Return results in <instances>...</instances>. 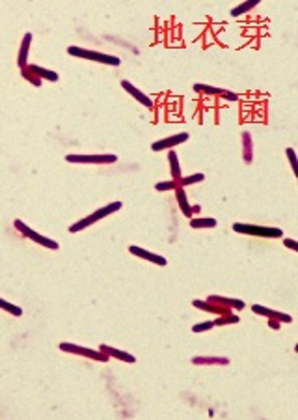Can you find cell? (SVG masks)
Wrapping results in <instances>:
<instances>
[{
  "mask_svg": "<svg viewBox=\"0 0 298 420\" xmlns=\"http://www.w3.org/2000/svg\"><path fill=\"white\" fill-rule=\"evenodd\" d=\"M67 53H69L71 56H76V58H84V60L99 62V64H106V66H119V64H121V60H119L118 56L104 55V53H97V51L84 49V47H75V45L67 47Z\"/></svg>",
  "mask_w": 298,
  "mask_h": 420,
  "instance_id": "2",
  "label": "cell"
},
{
  "mask_svg": "<svg viewBox=\"0 0 298 420\" xmlns=\"http://www.w3.org/2000/svg\"><path fill=\"white\" fill-rule=\"evenodd\" d=\"M121 86H123V90H127V92H129V95H132L136 101H140L144 107H149V109L153 107V99L149 97V95H146V93L142 92V90H138L134 84H130L129 81H123V82H121Z\"/></svg>",
  "mask_w": 298,
  "mask_h": 420,
  "instance_id": "11",
  "label": "cell"
},
{
  "mask_svg": "<svg viewBox=\"0 0 298 420\" xmlns=\"http://www.w3.org/2000/svg\"><path fill=\"white\" fill-rule=\"evenodd\" d=\"M192 305H194L196 308H200V310H207V312H211V314H216V316H226V314H229L228 306L216 305V303H205V301L194 299L192 301Z\"/></svg>",
  "mask_w": 298,
  "mask_h": 420,
  "instance_id": "12",
  "label": "cell"
},
{
  "mask_svg": "<svg viewBox=\"0 0 298 420\" xmlns=\"http://www.w3.org/2000/svg\"><path fill=\"white\" fill-rule=\"evenodd\" d=\"M58 348L62 351H65V353H75V355H82V357H88V359L92 360H99V362H106V360H110L109 355H104L103 351H95V350H90V348H84V345H76V344H71V342H60Z\"/></svg>",
  "mask_w": 298,
  "mask_h": 420,
  "instance_id": "5",
  "label": "cell"
},
{
  "mask_svg": "<svg viewBox=\"0 0 298 420\" xmlns=\"http://www.w3.org/2000/svg\"><path fill=\"white\" fill-rule=\"evenodd\" d=\"M32 34L26 32L24 34V38H22L21 41V51H19V56H17V64H19V67H26V60H28V49H30V43H32Z\"/></svg>",
  "mask_w": 298,
  "mask_h": 420,
  "instance_id": "15",
  "label": "cell"
},
{
  "mask_svg": "<svg viewBox=\"0 0 298 420\" xmlns=\"http://www.w3.org/2000/svg\"><path fill=\"white\" fill-rule=\"evenodd\" d=\"M0 308L6 312H10V314H13V316H22V308H19V306L11 305L10 301H6L0 297Z\"/></svg>",
  "mask_w": 298,
  "mask_h": 420,
  "instance_id": "23",
  "label": "cell"
},
{
  "mask_svg": "<svg viewBox=\"0 0 298 420\" xmlns=\"http://www.w3.org/2000/svg\"><path fill=\"white\" fill-rule=\"evenodd\" d=\"M242 144H244V159H246V163H250V161H252V138H250L248 133L242 135Z\"/></svg>",
  "mask_w": 298,
  "mask_h": 420,
  "instance_id": "24",
  "label": "cell"
},
{
  "mask_svg": "<svg viewBox=\"0 0 298 420\" xmlns=\"http://www.w3.org/2000/svg\"><path fill=\"white\" fill-rule=\"evenodd\" d=\"M207 301H209V303H216V305H222V306H228V308H238V310H242V308H244V301H240V299H229V297H222V295H209V297H207Z\"/></svg>",
  "mask_w": 298,
  "mask_h": 420,
  "instance_id": "14",
  "label": "cell"
},
{
  "mask_svg": "<svg viewBox=\"0 0 298 420\" xmlns=\"http://www.w3.org/2000/svg\"><path fill=\"white\" fill-rule=\"evenodd\" d=\"M168 159H170V166H172V178H174V180H179V178H181V166H179L177 153L170 152Z\"/></svg>",
  "mask_w": 298,
  "mask_h": 420,
  "instance_id": "22",
  "label": "cell"
},
{
  "mask_svg": "<svg viewBox=\"0 0 298 420\" xmlns=\"http://www.w3.org/2000/svg\"><path fill=\"white\" fill-rule=\"evenodd\" d=\"M175 198H177L179 206H181V211H183L186 217H192V208H190L188 200H186V194H184L183 187H177V189H175Z\"/></svg>",
  "mask_w": 298,
  "mask_h": 420,
  "instance_id": "18",
  "label": "cell"
},
{
  "mask_svg": "<svg viewBox=\"0 0 298 420\" xmlns=\"http://www.w3.org/2000/svg\"><path fill=\"white\" fill-rule=\"evenodd\" d=\"M205 180V176L203 174H192V176H186V178H179L177 180V185L179 187H186V185H194V183H200V181Z\"/></svg>",
  "mask_w": 298,
  "mask_h": 420,
  "instance_id": "21",
  "label": "cell"
},
{
  "mask_svg": "<svg viewBox=\"0 0 298 420\" xmlns=\"http://www.w3.org/2000/svg\"><path fill=\"white\" fill-rule=\"evenodd\" d=\"M192 364H220V366H228L229 359L228 357H194L192 359Z\"/></svg>",
  "mask_w": 298,
  "mask_h": 420,
  "instance_id": "17",
  "label": "cell"
},
{
  "mask_svg": "<svg viewBox=\"0 0 298 420\" xmlns=\"http://www.w3.org/2000/svg\"><path fill=\"white\" fill-rule=\"evenodd\" d=\"M26 67H28V71H30V73H34V75L38 77V79H45V81L56 82V81H58V77H60L56 71L45 69V67L34 66V64H26Z\"/></svg>",
  "mask_w": 298,
  "mask_h": 420,
  "instance_id": "16",
  "label": "cell"
},
{
  "mask_svg": "<svg viewBox=\"0 0 298 420\" xmlns=\"http://www.w3.org/2000/svg\"><path fill=\"white\" fill-rule=\"evenodd\" d=\"M212 327H214V322H203V323L194 325L192 331H194V333H203V331H209V329H212Z\"/></svg>",
  "mask_w": 298,
  "mask_h": 420,
  "instance_id": "28",
  "label": "cell"
},
{
  "mask_svg": "<svg viewBox=\"0 0 298 420\" xmlns=\"http://www.w3.org/2000/svg\"><path fill=\"white\" fill-rule=\"evenodd\" d=\"M129 252L130 254H134V256L142 258V260H147V262L157 263V265H166V263H168V260H166L164 256H158V254L146 251V249H142V246H134V245L129 246Z\"/></svg>",
  "mask_w": 298,
  "mask_h": 420,
  "instance_id": "10",
  "label": "cell"
},
{
  "mask_svg": "<svg viewBox=\"0 0 298 420\" xmlns=\"http://www.w3.org/2000/svg\"><path fill=\"white\" fill-rule=\"evenodd\" d=\"M252 310H254L257 316H265V317H268V319H276V322H282V323L293 322V317L289 316V314H283V312H278V310H270V308H265V306H261V305H254L252 306Z\"/></svg>",
  "mask_w": 298,
  "mask_h": 420,
  "instance_id": "8",
  "label": "cell"
},
{
  "mask_svg": "<svg viewBox=\"0 0 298 420\" xmlns=\"http://www.w3.org/2000/svg\"><path fill=\"white\" fill-rule=\"evenodd\" d=\"M65 161L75 164H112L118 161V157L110 155V153H103V155H76V153H69L65 157Z\"/></svg>",
  "mask_w": 298,
  "mask_h": 420,
  "instance_id": "6",
  "label": "cell"
},
{
  "mask_svg": "<svg viewBox=\"0 0 298 420\" xmlns=\"http://www.w3.org/2000/svg\"><path fill=\"white\" fill-rule=\"evenodd\" d=\"M177 187H179L177 180H174V181H160V183L155 185V189H157V191H175Z\"/></svg>",
  "mask_w": 298,
  "mask_h": 420,
  "instance_id": "25",
  "label": "cell"
},
{
  "mask_svg": "<svg viewBox=\"0 0 298 420\" xmlns=\"http://www.w3.org/2000/svg\"><path fill=\"white\" fill-rule=\"evenodd\" d=\"M194 92H201L207 93V95H222L228 101H237L238 95L237 93H231L226 88H214V86H207V84H194Z\"/></svg>",
  "mask_w": 298,
  "mask_h": 420,
  "instance_id": "9",
  "label": "cell"
},
{
  "mask_svg": "<svg viewBox=\"0 0 298 420\" xmlns=\"http://www.w3.org/2000/svg\"><path fill=\"white\" fill-rule=\"evenodd\" d=\"M287 157H289V161H291V168L296 172V155H294V150L293 147H287Z\"/></svg>",
  "mask_w": 298,
  "mask_h": 420,
  "instance_id": "29",
  "label": "cell"
},
{
  "mask_svg": "<svg viewBox=\"0 0 298 420\" xmlns=\"http://www.w3.org/2000/svg\"><path fill=\"white\" fill-rule=\"evenodd\" d=\"M188 140V133H179V135H172V137H166L162 140L153 142L151 150L153 152H162V150H172L177 144H183V142Z\"/></svg>",
  "mask_w": 298,
  "mask_h": 420,
  "instance_id": "7",
  "label": "cell"
},
{
  "mask_svg": "<svg viewBox=\"0 0 298 420\" xmlns=\"http://www.w3.org/2000/svg\"><path fill=\"white\" fill-rule=\"evenodd\" d=\"M99 351H103L104 355H109L110 359H119L123 360V362H129V364H132V362H136V357L130 353H125V351H119L116 350V348H112V345H99Z\"/></svg>",
  "mask_w": 298,
  "mask_h": 420,
  "instance_id": "13",
  "label": "cell"
},
{
  "mask_svg": "<svg viewBox=\"0 0 298 420\" xmlns=\"http://www.w3.org/2000/svg\"><path fill=\"white\" fill-rule=\"evenodd\" d=\"M238 316H231V314H226V316H218L214 319V325H229V323H237Z\"/></svg>",
  "mask_w": 298,
  "mask_h": 420,
  "instance_id": "26",
  "label": "cell"
},
{
  "mask_svg": "<svg viewBox=\"0 0 298 420\" xmlns=\"http://www.w3.org/2000/svg\"><path fill=\"white\" fill-rule=\"evenodd\" d=\"M233 230L238 234L246 235H259V237H283V232L280 228H270V226H255V224L235 223Z\"/></svg>",
  "mask_w": 298,
  "mask_h": 420,
  "instance_id": "3",
  "label": "cell"
},
{
  "mask_svg": "<svg viewBox=\"0 0 298 420\" xmlns=\"http://www.w3.org/2000/svg\"><path fill=\"white\" fill-rule=\"evenodd\" d=\"M283 245L291 249V251H298V243L294 239H283Z\"/></svg>",
  "mask_w": 298,
  "mask_h": 420,
  "instance_id": "30",
  "label": "cell"
},
{
  "mask_svg": "<svg viewBox=\"0 0 298 420\" xmlns=\"http://www.w3.org/2000/svg\"><path fill=\"white\" fill-rule=\"evenodd\" d=\"M121 208H123V204H121V202L109 204V206H104V208L97 209V211H93L92 215H88V217L80 218V220H78V223H75L73 226H69V232H71V234H75V232H80V230L88 228V226H92V224H95L97 220H101V218L109 217V215H112V213L119 211Z\"/></svg>",
  "mask_w": 298,
  "mask_h": 420,
  "instance_id": "1",
  "label": "cell"
},
{
  "mask_svg": "<svg viewBox=\"0 0 298 420\" xmlns=\"http://www.w3.org/2000/svg\"><path fill=\"white\" fill-rule=\"evenodd\" d=\"M216 218H192L190 220V226L192 228H214L216 226Z\"/></svg>",
  "mask_w": 298,
  "mask_h": 420,
  "instance_id": "19",
  "label": "cell"
},
{
  "mask_svg": "<svg viewBox=\"0 0 298 420\" xmlns=\"http://www.w3.org/2000/svg\"><path fill=\"white\" fill-rule=\"evenodd\" d=\"M21 75L24 77V79H26L28 82H32L34 86H39V84H41V79H38V77L34 75V73H30V71H28V67H22V69H21Z\"/></svg>",
  "mask_w": 298,
  "mask_h": 420,
  "instance_id": "27",
  "label": "cell"
},
{
  "mask_svg": "<svg viewBox=\"0 0 298 420\" xmlns=\"http://www.w3.org/2000/svg\"><path fill=\"white\" fill-rule=\"evenodd\" d=\"M268 323H270V325H272V327H274V329H278V327H280V323H278V322H274V319H268Z\"/></svg>",
  "mask_w": 298,
  "mask_h": 420,
  "instance_id": "31",
  "label": "cell"
},
{
  "mask_svg": "<svg viewBox=\"0 0 298 420\" xmlns=\"http://www.w3.org/2000/svg\"><path fill=\"white\" fill-rule=\"evenodd\" d=\"M13 226H15L19 232H21L24 237H28V239H32V241H36L38 245H41V246H47V249H50V251H56L58 249V241H55V239H50V237H45V235H41V234H38L36 230H32L30 226H26V224L22 223L21 218H15V223H13Z\"/></svg>",
  "mask_w": 298,
  "mask_h": 420,
  "instance_id": "4",
  "label": "cell"
},
{
  "mask_svg": "<svg viewBox=\"0 0 298 420\" xmlns=\"http://www.w3.org/2000/svg\"><path fill=\"white\" fill-rule=\"evenodd\" d=\"M259 4V0H246L244 4H240V6H237V8H233L231 10V17H238V15H242V13H246L248 10H252V8H255V6Z\"/></svg>",
  "mask_w": 298,
  "mask_h": 420,
  "instance_id": "20",
  "label": "cell"
}]
</instances>
